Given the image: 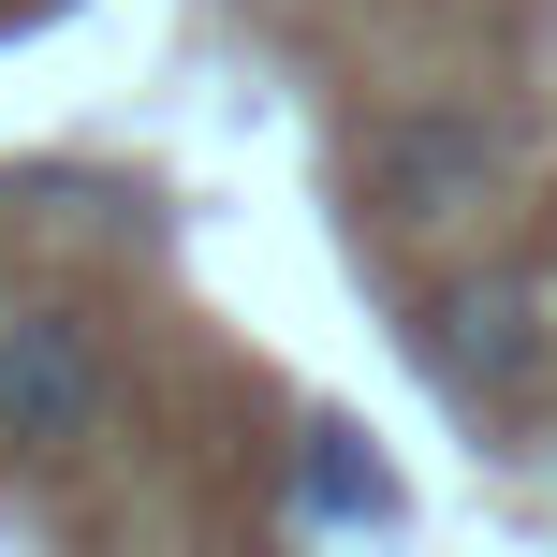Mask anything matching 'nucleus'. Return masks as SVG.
<instances>
[{
    "label": "nucleus",
    "mask_w": 557,
    "mask_h": 557,
    "mask_svg": "<svg viewBox=\"0 0 557 557\" xmlns=\"http://www.w3.org/2000/svg\"><path fill=\"white\" fill-rule=\"evenodd\" d=\"M557 367V278H455L441 294V382L484 396V411H513V396H543Z\"/></svg>",
    "instance_id": "nucleus-2"
},
{
    "label": "nucleus",
    "mask_w": 557,
    "mask_h": 557,
    "mask_svg": "<svg viewBox=\"0 0 557 557\" xmlns=\"http://www.w3.org/2000/svg\"><path fill=\"white\" fill-rule=\"evenodd\" d=\"M308 499H323L337 529H382V513H396V470L352 441V425H308Z\"/></svg>",
    "instance_id": "nucleus-4"
},
{
    "label": "nucleus",
    "mask_w": 557,
    "mask_h": 557,
    "mask_svg": "<svg viewBox=\"0 0 557 557\" xmlns=\"http://www.w3.org/2000/svg\"><path fill=\"white\" fill-rule=\"evenodd\" d=\"M103 425V323L88 308H0V455H59Z\"/></svg>",
    "instance_id": "nucleus-1"
},
{
    "label": "nucleus",
    "mask_w": 557,
    "mask_h": 557,
    "mask_svg": "<svg viewBox=\"0 0 557 557\" xmlns=\"http://www.w3.org/2000/svg\"><path fill=\"white\" fill-rule=\"evenodd\" d=\"M499 162H513V147L484 133V117H455V103L367 133V191H382V221H470V206L499 191Z\"/></svg>",
    "instance_id": "nucleus-3"
}]
</instances>
